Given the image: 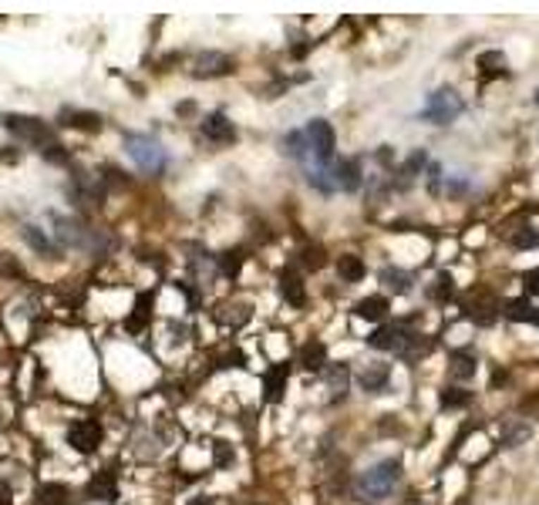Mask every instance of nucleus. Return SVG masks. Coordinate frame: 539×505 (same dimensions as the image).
I'll return each instance as SVG.
<instances>
[{
  "mask_svg": "<svg viewBox=\"0 0 539 505\" xmlns=\"http://www.w3.org/2000/svg\"><path fill=\"white\" fill-rule=\"evenodd\" d=\"M398 478H401V461L388 459V461H378L374 468H368V472L361 475L357 489H361V495H364V499H371V502H381V499H388V495L395 492Z\"/></svg>",
  "mask_w": 539,
  "mask_h": 505,
  "instance_id": "1",
  "label": "nucleus"
},
{
  "mask_svg": "<svg viewBox=\"0 0 539 505\" xmlns=\"http://www.w3.org/2000/svg\"><path fill=\"white\" fill-rule=\"evenodd\" d=\"M125 152L132 155V162H135L142 172H149V175H159V172L166 168V152H162V145H159L152 135H135V132H128V135H125Z\"/></svg>",
  "mask_w": 539,
  "mask_h": 505,
  "instance_id": "2",
  "label": "nucleus"
},
{
  "mask_svg": "<svg viewBox=\"0 0 539 505\" xmlns=\"http://www.w3.org/2000/svg\"><path fill=\"white\" fill-rule=\"evenodd\" d=\"M4 128L17 135L20 142H27V145H54V132H51V125H44L41 118H34V115H14V111H7L4 115Z\"/></svg>",
  "mask_w": 539,
  "mask_h": 505,
  "instance_id": "3",
  "label": "nucleus"
},
{
  "mask_svg": "<svg viewBox=\"0 0 539 505\" xmlns=\"http://www.w3.org/2000/svg\"><path fill=\"white\" fill-rule=\"evenodd\" d=\"M459 111H462V98L455 94V88H435L428 94V101H425L421 118L425 122H435V125H448L459 118Z\"/></svg>",
  "mask_w": 539,
  "mask_h": 505,
  "instance_id": "4",
  "label": "nucleus"
},
{
  "mask_svg": "<svg viewBox=\"0 0 539 505\" xmlns=\"http://www.w3.org/2000/svg\"><path fill=\"white\" fill-rule=\"evenodd\" d=\"M304 135H307L310 155L317 158V166H327V162L334 158V145H337V135H334L330 122H323V118H314V122L304 128Z\"/></svg>",
  "mask_w": 539,
  "mask_h": 505,
  "instance_id": "5",
  "label": "nucleus"
},
{
  "mask_svg": "<svg viewBox=\"0 0 539 505\" xmlns=\"http://www.w3.org/2000/svg\"><path fill=\"white\" fill-rule=\"evenodd\" d=\"M68 442H71L75 451L92 455V451H98V444H101V425H98L94 418H81V421H75V425L68 428Z\"/></svg>",
  "mask_w": 539,
  "mask_h": 505,
  "instance_id": "6",
  "label": "nucleus"
},
{
  "mask_svg": "<svg viewBox=\"0 0 539 505\" xmlns=\"http://www.w3.org/2000/svg\"><path fill=\"white\" fill-rule=\"evenodd\" d=\"M368 344L374 351H395V354H411V344H415V334L401 330V327H381L368 337Z\"/></svg>",
  "mask_w": 539,
  "mask_h": 505,
  "instance_id": "7",
  "label": "nucleus"
},
{
  "mask_svg": "<svg viewBox=\"0 0 539 505\" xmlns=\"http://www.w3.org/2000/svg\"><path fill=\"white\" fill-rule=\"evenodd\" d=\"M54 226H58V243L61 246H75V249H85L92 246L94 230H88L81 219H68V216H54Z\"/></svg>",
  "mask_w": 539,
  "mask_h": 505,
  "instance_id": "8",
  "label": "nucleus"
},
{
  "mask_svg": "<svg viewBox=\"0 0 539 505\" xmlns=\"http://www.w3.org/2000/svg\"><path fill=\"white\" fill-rule=\"evenodd\" d=\"M233 68V58L230 54H223V51H206V54H199L196 61H192V75L196 77H223L230 75Z\"/></svg>",
  "mask_w": 539,
  "mask_h": 505,
  "instance_id": "9",
  "label": "nucleus"
},
{
  "mask_svg": "<svg viewBox=\"0 0 539 505\" xmlns=\"http://www.w3.org/2000/svg\"><path fill=\"white\" fill-rule=\"evenodd\" d=\"M202 135L216 142V145H230V142H236V125L223 111H213V115L202 118Z\"/></svg>",
  "mask_w": 539,
  "mask_h": 505,
  "instance_id": "10",
  "label": "nucleus"
},
{
  "mask_svg": "<svg viewBox=\"0 0 539 505\" xmlns=\"http://www.w3.org/2000/svg\"><path fill=\"white\" fill-rule=\"evenodd\" d=\"M68 196L78 202H85V206H101V199H105V189L94 182L88 172H75V185L68 189Z\"/></svg>",
  "mask_w": 539,
  "mask_h": 505,
  "instance_id": "11",
  "label": "nucleus"
},
{
  "mask_svg": "<svg viewBox=\"0 0 539 505\" xmlns=\"http://www.w3.org/2000/svg\"><path fill=\"white\" fill-rule=\"evenodd\" d=\"M330 179L337 185L340 192H354L361 189V166H357V158H340L330 166Z\"/></svg>",
  "mask_w": 539,
  "mask_h": 505,
  "instance_id": "12",
  "label": "nucleus"
},
{
  "mask_svg": "<svg viewBox=\"0 0 539 505\" xmlns=\"http://www.w3.org/2000/svg\"><path fill=\"white\" fill-rule=\"evenodd\" d=\"M61 125L81 128V132H101V115H94V111H78V108H64Z\"/></svg>",
  "mask_w": 539,
  "mask_h": 505,
  "instance_id": "13",
  "label": "nucleus"
},
{
  "mask_svg": "<svg viewBox=\"0 0 539 505\" xmlns=\"http://www.w3.org/2000/svg\"><path fill=\"white\" fill-rule=\"evenodd\" d=\"M287 364H273V368L263 374V384H266V401L270 404H277L280 398H283V391H287Z\"/></svg>",
  "mask_w": 539,
  "mask_h": 505,
  "instance_id": "14",
  "label": "nucleus"
},
{
  "mask_svg": "<svg viewBox=\"0 0 539 505\" xmlns=\"http://www.w3.org/2000/svg\"><path fill=\"white\" fill-rule=\"evenodd\" d=\"M88 495H92L94 502L101 499V502H115L118 499V485H115V475L111 472H98L88 482Z\"/></svg>",
  "mask_w": 539,
  "mask_h": 505,
  "instance_id": "15",
  "label": "nucleus"
},
{
  "mask_svg": "<svg viewBox=\"0 0 539 505\" xmlns=\"http://www.w3.org/2000/svg\"><path fill=\"white\" fill-rule=\"evenodd\" d=\"M388 378H391V368L388 364H371V368L361 370V387L364 391H371V394H378V391H385L388 387Z\"/></svg>",
  "mask_w": 539,
  "mask_h": 505,
  "instance_id": "16",
  "label": "nucleus"
},
{
  "mask_svg": "<svg viewBox=\"0 0 539 505\" xmlns=\"http://www.w3.org/2000/svg\"><path fill=\"white\" fill-rule=\"evenodd\" d=\"M68 499H71L68 485H61V482H44L37 489V495H34V505H68Z\"/></svg>",
  "mask_w": 539,
  "mask_h": 505,
  "instance_id": "17",
  "label": "nucleus"
},
{
  "mask_svg": "<svg viewBox=\"0 0 539 505\" xmlns=\"http://www.w3.org/2000/svg\"><path fill=\"white\" fill-rule=\"evenodd\" d=\"M323 361H327V347H323L321 340H310L300 347V368L304 370H321Z\"/></svg>",
  "mask_w": 539,
  "mask_h": 505,
  "instance_id": "18",
  "label": "nucleus"
},
{
  "mask_svg": "<svg viewBox=\"0 0 539 505\" xmlns=\"http://www.w3.org/2000/svg\"><path fill=\"white\" fill-rule=\"evenodd\" d=\"M354 313L361 317V320H385L388 317V300L385 297H364V300L354 306Z\"/></svg>",
  "mask_w": 539,
  "mask_h": 505,
  "instance_id": "19",
  "label": "nucleus"
},
{
  "mask_svg": "<svg viewBox=\"0 0 539 505\" xmlns=\"http://www.w3.org/2000/svg\"><path fill=\"white\" fill-rule=\"evenodd\" d=\"M24 239H27V243H31L34 249L41 253V256H51V260H58V253H61V249L51 243V239H47V236L37 230V226H24Z\"/></svg>",
  "mask_w": 539,
  "mask_h": 505,
  "instance_id": "20",
  "label": "nucleus"
},
{
  "mask_svg": "<svg viewBox=\"0 0 539 505\" xmlns=\"http://www.w3.org/2000/svg\"><path fill=\"white\" fill-rule=\"evenodd\" d=\"M149 306H152V297H149V293H139V300H135V313H132V317L125 320V327H128L132 334H139L142 327H145V320H149V313H152Z\"/></svg>",
  "mask_w": 539,
  "mask_h": 505,
  "instance_id": "21",
  "label": "nucleus"
},
{
  "mask_svg": "<svg viewBox=\"0 0 539 505\" xmlns=\"http://www.w3.org/2000/svg\"><path fill=\"white\" fill-rule=\"evenodd\" d=\"M280 290H283V297L290 300L293 306H304V283H300V276L297 273H283V280H280Z\"/></svg>",
  "mask_w": 539,
  "mask_h": 505,
  "instance_id": "22",
  "label": "nucleus"
},
{
  "mask_svg": "<svg viewBox=\"0 0 539 505\" xmlns=\"http://www.w3.org/2000/svg\"><path fill=\"white\" fill-rule=\"evenodd\" d=\"M478 71H482V77H495L506 71V54L502 51H489V54H482L478 58Z\"/></svg>",
  "mask_w": 539,
  "mask_h": 505,
  "instance_id": "23",
  "label": "nucleus"
},
{
  "mask_svg": "<svg viewBox=\"0 0 539 505\" xmlns=\"http://www.w3.org/2000/svg\"><path fill=\"white\" fill-rule=\"evenodd\" d=\"M337 273H340V280H347V283H357L361 276H364V263H361V256H340L337 260Z\"/></svg>",
  "mask_w": 539,
  "mask_h": 505,
  "instance_id": "24",
  "label": "nucleus"
},
{
  "mask_svg": "<svg viewBox=\"0 0 539 505\" xmlns=\"http://www.w3.org/2000/svg\"><path fill=\"white\" fill-rule=\"evenodd\" d=\"M381 283H388L395 293L411 290V276L404 273V270H395V266H385V270H381Z\"/></svg>",
  "mask_w": 539,
  "mask_h": 505,
  "instance_id": "25",
  "label": "nucleus"
},
{
  "mask_svg": "<svg viewBox=\"0 0 539 505\" xmlns=\"http://www.w3.org/2000/svg\"><path fill=\"white\" fill-rule=\"evenodd\" d=\"M283 152L290 155V158H307L310 155L307 135H304V132H290V135L283 138Z\"/></svg>",
  "mask_w": 539,
  "mask_h": 505,
  "instance_id": "26",
  "label": "nucleus"
},
{
  "mask_svg": "<svg viewBox=\"0 0 539 505\" xmlns=\"http://www.w3.org/2000/svg\"><path fill=\"white\" fill-rule=\"evenodd\" d=\"M307 182L314 185V189H321V192H337V185H334V179H330V168H327V166L310 168Z\"/></svg>",
  "mask_w": 539,
  "mask_h": 505,
  "instance_id": "27",
  "label": "nucleus"
},
{
  "mask_svg": "<svg viewBox=\"0 0 539 505\" xmlns=\"http://www.w3.org/2000/svg\"><path fill=\"white\" fill-rule=\"evenodd\" d=\"M219 270L226 276H240V270H243V249H230V253H223L219 256Z\"/></svg>",
  "mask_w": 539,
  "mask_h": 505,
  "instance_id": "28",
  "label": "nucleus"
},
{
  "mask_svg": "<svg viewBox=\"0 0 539 505\" xmlns=\"http://www.w3.org/2000/svg\"><path fill=\"white\" fill-rule=\"evenodd\" d=\"M506 313L512 317V320H523V323H539V310L529 304H509Z\"/></svg>",
  "mask_w": 539,
  "mask_h": 505,
  "instance_id": "29",
  "label": "nucleus"
},
{
  "mask_svg": "<svg viewBox=\"0 0 539 505\" xmlns=\"http://www.w3.org/2000/svg\"><path fill=\"white\" fill-rule=\"evenodd\" d=\"M452 374H455V378H472V374H476V364H472V357H455V361H452Z\"/></svg>",
  "mask_w": 539,
  "mask_h": 505,
  "instance_id": "30",
  "label": "nucleus"
},
{
  "mask_svg": "<svg viewBox=\"0 0 539 505\" xmlns=\"http://www.w3.org/2000/svg\"><path fill=\"white\" fill-rule=\"evenodd\" d=\"M425 162H428V158H425V152H415V155H411V158H408V162H404V166H401V175H404V182H408V179H411V175H415L418 168L425 166Z\"/></svg>",
  "mask_w": 539,
  "mask_h": 505,
  "instance_id": "31",
  "label": "nucleus"
},
{
  "mask_svg": "<svg viewBox=\"0 0 539 505\" xmlns=\"http://www.w3.org/2000/svg\"><path fill=\"white\" fill-rule=\"evenodd\" d=\"M41 155H44L47 162H54V166H68V155L61 152V145L54 142V145H47V149H41Z\"/></svg>",
  "mask_w": 539,
  "mask_h": 505,
  "instance_id": "32",
  "label": "nucleus"
},
{
  "mask_svg": "<svg viewBox=\"0 0 539 505\" xmlns=\"http://www.w3.org/2000/svg\"><path fill=\"white\" fill-rule=\"evenodd\" d=\"M327 378H330V387L344 394V387H347V370H344V368H330V374H327Z\"/></svg>",
  "mask_w": 539,
  "mask_h": 505,
  "instance_id": "33",
  "label": "nucleus"
},
{
  "mask_svg": "<svg viewBox=\"0 0 539 505\" xmlns=\"http://www.w3.org/2000/svg\"><path fill=\"white\" fill-rule=\"evenodd\" d=\"M512 246H519V249L539 246V232H519V236H512Z\"/></svg>",
  "mask_w": 539,
  "mask_h": 505,
  "instance_id": "34",
  "label": "nucleus"
},
{
  "mask_svg": "<svg viewBox=\"0 0 539 505\" xmlns=\"http://www.w3.org/2000/svg\"><path fill=\"white\" fill-rule=\"evenodd\" d=\"M216 461H219V465H230V461H233V451L223 442L216 444Z\"/></svg>",
  "mask_w": 539,
  "mask_h": 505,
  "instance_id": "35",
  "label": "nucleus"
},
{
  "mask_svg": "<svg viewBox=\"0 0 539 505\" xmlns=\"http://www.w3.org/2000/svg\"><path fill=\"white\" fill-rule=\"evenodd\" d=\"M321 256H323V253H321V249H307V253H304V263H307V266H314V270H317V266H321Z\"/></svg>",
  "mask_w": 539,
  "mask_h": 505,
  "instance_id": "36",
  "label": "nucleus"
},
{
  "mask_svg": "<svg viewBox=\"0 0 539 505\" xmlns=\"http://www.w3.org/2000/svg\"><path fill=\"white\" fill-rule=\"evenodd\" d=\"M526 287H529V293H539V270L526 273Z\"/></svg>",
  "mask_w": 539,
  "mask_h": 505,
  "instance_id": "37",
  "label": "nucleus"
},
{
  "mask_svg": "<svg viewBox=\"0 0 539 505\" xmlns=\"http://www.w3.org/2000/svg\"><path fill=\"white\" fill-rule=\"evenodd\" d=\"M404 505H421V502H418V499H408V502H404Z\"/></svg>",
  "mask_w": 539,
  "mask_h": 505,
  "instance_id": "38",
  "label": "nucleus"
},
{
  "mask_svg": "<svg viewBox=\"0 0 539 505\" xmlns=\"http://www.w3.org/2000/svg\"><path fill=\"white\" fill-rule=\"evenodd\" d=\"M192 505H209V502H206V499H199V502H192Z\"/></svg>",
  "mask_w": 539,
  "mask_h": 505,
  "instance_id": "39",
  "label": "nucleus"
},
{
  "mask_svg": "<svg viewBox=\"0 0 539 505\" xmlns=\"http://www.w3.org/2000/svg\"><path fill=\"white\" fill-rule=\"evenodd\" d=\"M536 105H539V92H536Z\"/></svg>",
  "mask_w": 539,
  "mask_h": 505,
  "instance_id": "40",
  "label": "nucleus"
}]
</instances>
